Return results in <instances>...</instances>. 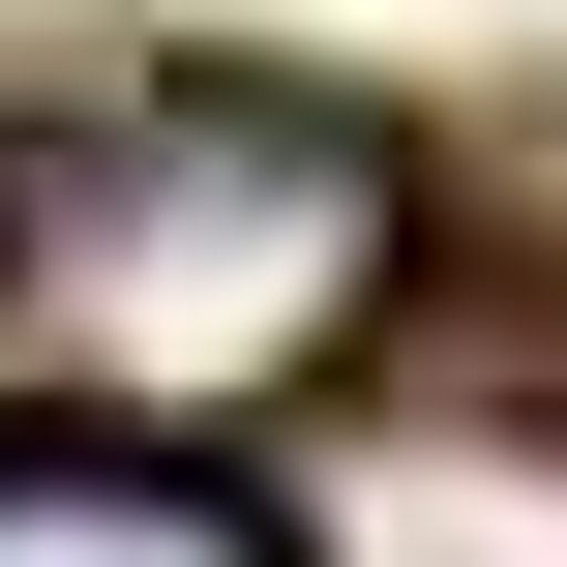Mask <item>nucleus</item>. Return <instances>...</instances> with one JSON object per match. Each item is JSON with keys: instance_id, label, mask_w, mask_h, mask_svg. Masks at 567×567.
Segmentation results:
<instances>
[{"instance_id": "1", "label": "nucleus", "mask_w": 567, "mask_h": 567, "mask_svg": "<svg viewBox=\"0 0 567 567\" xmlns=\"http://www.w3.org/2000/svg\"><path fill=\"white\" fill-rule=\"evenodd\" d=\"M0 567H269V538L179 478H0Z\"/></svg>"}]
</instances>
